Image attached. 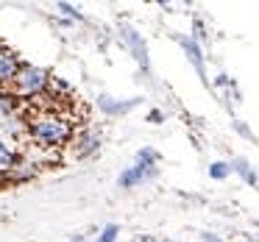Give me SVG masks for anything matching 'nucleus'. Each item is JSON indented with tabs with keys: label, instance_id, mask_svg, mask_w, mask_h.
Returning a JSON list of instances; mask_svg holds the SVG:
<instances>
[{
	"label": "nucleus",
	"instance_id": "f257e3e1",
	"mask_svg": "<svg viewBox=\"0 0 259 242\" xmlns=\"http://www.w3.org/2000/svg\"><path fill=\"white\" fill-rule=\"evenodd\" d=\"M25 123H28V139L39 148H62L75 134L73 117L59 106L56 98H53V103H45L39 109L34 106L25 117Z\"/></svg>",
	"mask_w": 259,
	"mask_h": 242
},
{
	"label": "nucleus",
	"instance_id": "f03ea898",
	"mask_svg": "<svg viewBox=\"0 0 259 242\" xmlns=\"http://www.w3.org/2000/svg\"><path fill=\"white\" fill-rule=\"evenodd\" d=\"M51 86V78L42 67H34V64H23L14 78V95L17 98H39L45 95V89Z\"/></svg>",
	"mask_w": 259,
	"mask_h": 242
},
{
	"label": "nucleus",
	"instance_id": "7ed1b4c3",
	"mask_svg": "<svg viewBox=\"0 0 259 242\" xmlns=\"http://www.w3.org/2000/svg\"><path fill=\"white\" fill-rule=\"evenodd\" d=\"M156 151H151V148H142L140 153H137V162L131 164V167H125V173H120L117 184L123 186V189H131V186L142 184V181L148 178V175H153L156 170H153V164H156Z\"/></svg>",
	"mask_w": 259,
	"mask_h": 242
},
{
	"label": "nucleus",
	"instance_id": "20e7f679",
	"mask_svg": "<svg viewBox=\"0 0 259 242\" xmlns=\"http://www.w3.org/2000/svg\"><path fill=\"white\" fill-rule=\"evenodd\" d=\"M20 67H23V64H20L17 53H14L12 47L0 45V84H14Z\"/></svg>",
	"mask_w": 259,
	"mask_h": 242
},
{
	"label": "nucleus",
	"instance_id": "39448f33",
	"mask_svg": "<svg viewBox=\"0 0 259 242\" xmlns=\"http://www.w3.org/2000/svg\"><path fill=\"white\" fill-rule=\"evenodd\" d=\"M120 34H123L125 45L131 47L134 59L140 62V67H142V70H148V47H145V42H142V36L137 34V31L131 28V25H123V28H120Z\"/></svg>",
	"mask_w": 259,
	"mask_h": 242
},
{
	"label": "nucleus",
	"instance_id": "423d86ee",
	"mask_svg": "<svg viewBox=\"0 0 259 242\" xmlns=\"http://www.w3.org/2000/svg\"><path fill=\"white\" fill-rule=\"evenodd\" d=\"M101 148V134L98 131H81L75 134V156H90Z\"/></svg>",
	"mask_w": 259,
	"mask_h": 242
},
{
	"label": "nucleus",
	"instance_id": "0eeeda50",
	"mask_svg": "<svg viewBox=\"0 0 259 242\" xmlns=\"http://www.w3.org/2000/svg\"><path fill=\"white\" fill-rule=\"evenodd\" d=\"M14 167H20V153H17V148L0 136V170H3V173H9V170H14Z\"/></svg>",
	"mask_w": 259,
	"mask_h": 242
},
{
	"label": "nucleus",
	"instance_id": "6e6552de",
	"mask_svg": "<svg viewBox=\"0 0 259 242\" xmlns=\"http://www.w3.org/2000/svg\"><path fill=\"white\" fill-rule=\"evenodd\" d=\"M181 47L187 51V56H190V62L195 64V70H198V75H201L203 81H206V67H203V56H201V47H198V42H192V39H187V36H181Z\"/></svg>",
	"mask_w": 259,
	"mask_h": 242
},
{
	"label": "nucleus",
	"instance_id": "1a4fd4ad",
	"mask_svg": "<svg viewBox=\"0 0 259 242\" xmlns=\"http://www.w3.org/2000/svg\"><path fill=\"white\" fill-rule=\"evenodd\" d=\"M20 112V98L14 92H0V120H9Z\"/></svg>",
	"mask_w": 259,
	"mask_h": 242
},
{
	"label": "nucleus",
	"instance_id": "9d476101",
	"mask_svg": "<svg viewBox=\"0 0 259 242\" xmlns=\"http://www.w3.org/2000/svg\"><path fill=\"white\" fill-rule=\"evenodd\" d=\"M137 103H140V101H128V103H114V101H112V98H109V95H101V98H98V106H101V109H103V112H106V114H123V112H128V109H134Z\"/></svg>",
	"mask_w": 259,
	"mask_h": 242
},
{
	"label": "nucleus",
	"instance_id": "9b49d317",
	"mask_svg": "<svg viewBox=\"0 0 259 242\" xmlns=\"http://www.w3.org/2000/svg\"><path fill=\"white\" fill-rule=\"evenodd\" d=\"M231 170H234V173H240V175H242V181H248L251 186H259V175L251 170V164H248L245 159H234Z\"/></svg>",
	"mask_w": 259,
	"mask_h": 242
},
{
	"label": "nucleus",
	"instance_id": "f8f14e48",
	"mask_svg": "<svg viewBox=\"0 0 259 242\" xmlns=\"http://www.w3.org/2000/svg\"><path fill=\"white\" fill-rule=\"evenodd\" d=\"M117 234H120V225L109 223V225H103V231L98 234V242H114V239H117Z\"/></svg>",
	"mask_w": 259,
	"mask_h": 242
},
{
	"label": "nucleus",
	"instance_id": "ddd939ff",
	"mask_svg": "<svg viewBox=\"0 0 259 242\" xmlns=\"http://www.w3.org/2000/svg\"><path fill=\"white\" fill-rule=\"evenodd\" d=\"M229 173H231V164H226V162H214L212 167H209V175H212V178H226Z\"/></svg>",
	"mask_w": 259,
	"mask_h": 242
},
{
	"label": "nucleus",
	"instance_id": "4468645a",
	"mask_svg": "<svg viewBox=\"0 0 259 242\" xmlns=\"http://www.w3.org/2000/svg\"><path fill=\"white\" fill-rule=\"evenodd\" d=\"M56 9H59V12H64L67 17H73V20H84V17H81V12H75V9L70 6V3H59Z\"/></svg>",
	"mask_w": 259,
	"mask_h": 242
},
{
	"label": "nucleus",
	"instance_id": "2eb2a0df",
	"mask_svg": "<svg viewBox=\"0 0 259 242\" xmlns=\"http://www.w3.org/2000/svg\"><path fill=\"white\" fill-rule=\"evenodd\" d=\"M203 236V242H223L220 236H214V234H201Z\"/></svg>",
	"mask_w": 259,
	"mask_h": 242
},
{
	"label": "nucleus",
	"instance_id": "dca6fc26",
	"mask_svg": "<svg viewBox=\"0 0 259 242\" xmlns=\"http://www.w3.org/2000/svg\"><path fill=\"white\" fill-rule=\"evenodd\" d=\"M9 184V173H3V170H0V186H6Z\"/></svg>",
	"mask_w": 259,
	"mask_h": 242
},
{
	"label": "nucleus",
	"instance_id": "f3484780",
	"mask_svg": "<svg viewBox=\"0 0 259 242\" xmlns=\"http://www.w3.org/2000/svg\"><path fill=\"white\" fill-rule=\"evenodd\" d=\"M140 242H153V239H140Z\"/></svg>",
	"mask_w": 259,
	"mask_h": 242
}]
</instances>
